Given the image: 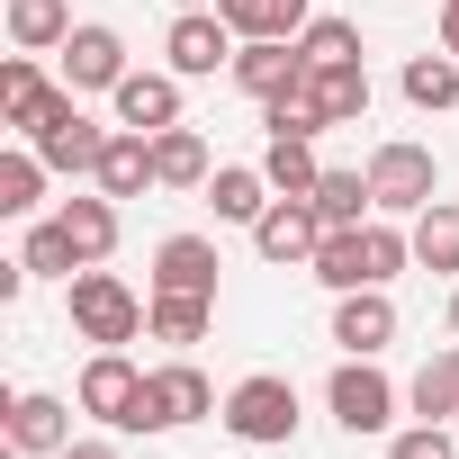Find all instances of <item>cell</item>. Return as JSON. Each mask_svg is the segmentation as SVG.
<instances>
[{"instance_id": "obj_3", "label": "cell", "mask_w": 459, "mask_h": 459, "mask_svg": "<svg viewBox=\"0 0 459 459\" xmlns=\"http://www.w3.org/2000/svg\"><path fill=\"white\" fill-rule=\"evenodd\" d=\"M64 298H73V333H82V342H100V351H126V342L144 333V298H135L117 271H100V262H91V271H73V280H64Z\"/></svg>"}, {"instance_id": "obj_18", "label": "cell", "mask_w": 459, "mask_h": 459, "mask_svg": "<svg viewBox=\"0 0 459 459\" xmlns=\"http://www.w3.org/2000/svg\"><path fill=\"white\" fill-rule=\"evenodd\" d=\"M55 100H64V91L37 73V55H10V64H0V126H10V135H37Z\"/></svg>"}, {"instance_id": "obj_15", "label": "cell", "mask_w": 459, "mask_h": 459, "mask_svg": "<svg viewBox=\"0 0 459 459\" xmlns=\"http://www.w3.org/2000/svg\"><path fill=\"white\" fill-rule=\"evenodd\" d=\"M216 244L207 235H162L153 244V289H171V298H216Z\"/></svg>"}, {"instance_id": "obj_19", "label": "cell", "mask_w": 459, "mask_h": 459, "mask_svg": "<svg viewBox=\"0 0 459 459\" xmlns=\"http://www.w3.org/2000/svg\"><path fill=\"white\" fill-rule=\"evenodd\" d=\"M91 189H108V198H144V189H162V171H153V135L117 126L108 153H100V171H91Z\"/></svg>"}, {"instance_id": "obj_4", "label": "cell", "mask_w": 459, "mask_h": 459, "mask_svg": "<svg viewBox=\"0 0 459 459\" xmlns=\"http://www.w3.org/2000/svg\"><path fill=\"white\" fill-rule=\"evenodd\" d=\"M369 198H378V216H414V207H432V198H441V162H432V144H414V135L378 144V153H369Z\"/></svg>"}, {"instance_id": "obj_26", "label": "cell", "mask_w": 459, "mask_h": 459, "mask_svg": "<svg viewBox=\"0 0 459 459\" xmlns=\"http://www.w3.org/2000/svg\"><path fill=\"white\" fill-rule=\"evenodd\" d=\"M262 171H271V189H280V198H316V180H325V162H316V135H271Z\"/></svg>"}, {"instance_id": "obj_14", "label": "cell", "mask_w": 459, "mask_h": 459, "mask_svg": "<svg viewBox=\"0 0 459 459\" xmlns=\"http://www.w3.org/2000/svg\"><path fill=\"white\" fill-rule=\"evenodd\" d=\"M108 100H117V126H135V135L180 126V73H171V64H162V73H126Z\"/></svg>"}, {"instance_id": "obj_33", "label": "cell", "mask_w": 459, "mask_h": 459, "mask_svg": "<svg viewBox=\"0 0 459 459\" xmlns=\"http://www.w3.org/2000/svg\"><path fill=\"white\" fill-rule=\"evenodd\" d=\"M405 100H414V108H459V55H441V46L414 55V64H405Z\"/></svg>"}, {"instance_id": "obj_22", "label": "cell", "mask_w": 459, "mask_h": 459, "mask_svg": "<svg viewBox=\"0 0 459 459\" xmlns=\"http://www.w3.org/2000/svg\"><path fill=\"white\" fill-rule=\"evenodd\" d=\"M73 28H82V19L64 10V0H10V46H19V55H64Z\"/></svg>"}, {"instance_id": "obj_11", "label": "cell", "mask_w": 459, "mask_h": 459, "mask_svg": "<svg viewBox=\"0 0 459 459\" xmlns=\"http://www.w3.org/2000/svg\"><path fill=\"white\" fill-rule=\"evenodd\" d=\"M135 64H126V37L117 28H100V19H82L73 37H64V91H117Z\"/></svg>"}, {"instance_id": "obj_35", "label": "cell", "mask_w": 459, "mask_h": 459, "mask_svg": "<svg viewBox=\"0 0 459 459\" xmlns=\"http://www.w3.org/2000/svg\"><path fill=\"white\" fill-rule=\"evenodd\" d=\"M387 459H459V441H450V423H414L387 441Z\"/></svg>"}, {"instance_id": "obj_17", "label": "cell", "mask_w": 459, "mask_h": 459, "mask_svg": "<svg viewBox=\"0 0 459 459\" xmlns=\"http://www.w3.org/2000/svg\"><path fill=\"white\" fill-rule=\"evenodd\" d=\"M298 73H307L298 37H244V55H235V91H244V100H280Z\"/></svg>"}, {"instance_id": "obj_32", "label": "cell", "mask_w": 459, "mask_h": 459, "mask_svg": "<svg viewBox=\"0 0 459 459\" xmlns=\"http://www.w3.org/2000/svg\"><path fill=\"white\" fill-rule=\"evenodd\" d=\"M307 73H316V64H307ZM316 100L333 108V126L369 117V64H325V73H316Z\"/></svg>"}, {"instance_id": "obj_8", "label": "cell", "mask_w": 459, "mask_h": 459, "mask_svg": "<svg viewBox=\"0 0 459 459\" xmlns=\"http://www.w3.org/2000/svg\"><path fill=\"white\" fill-rule=\"evenodd\" d=\"M325 405H333V423H342L351 441L396 423V387H387V369H378V360H351V351H342V369L325 378Z\"/></svg>"}, {"instance_id": "obj_36", "label": "cell", "mask_w": 459, "mask_h": 459, "mask_svg": "<svg viewBox=\"0 0 459 459\" xmlns=\"http://www.w3.org/2000/svg\"><path fill=\"white\" fill-rule=\"evenodd\" d=\"M64 459H117V441H91V432H73V450Z\"/></svg>"}, {"instance_id": "obj_25", "label": "cell", "mask_w": 459, "mask_h": 459, "mask_svg": "<svg viewBox=\"0 0 459 459\" xmlns=\"http://www.w3.org/2000/svg\"><path fill=\"white\" fill-rule=\"evenodd\" d=\"M46 153L37 144H10V153H0V216H37L46 207Z\"/></svg>"}, {"instance_id": "obj_39", "label": "cell", "mask_w": 459, "mask_h": 459, "mask_svg": "<svg viewBox=\"0 0 459 459\" xmlns=\"http://www.w3.org/2000/svg\"><path fill=\"white\" fill-rule=\"evenodd\" d=\"M171 10H216V0H171Z\"/></svg>"}, {"instance_id": "obj_37", "label": "cell", "mask_w": 459, "mask_h": 459, "mask_svg": "<svg viewBox=\"0 0 459 459\" xmlns=\"http://www.w3.org/2000/svg\"><path fill=\"white\" fill-rule=\"evenodd\" d=\"M441 55H459V0H441Z\"/></svg>"}, {"instance_id": "obj_13", "label": "cell", "mask_w": 459, "mask_h": 459, "mask_svg": "<svg viewBox=\"0 0 459 459\" xmlns=\"http://www.w3.org/2000/svg\"><path fill=\"white\" fill-rule=\"evenodd\" d=\"M333 342H342L351 360H378V351L396 342V298H387V289H351V298H333Z\"/></svg>"}, {"instance_id": "obj_9", "label": "cell", "mask_w": 459, "mask_h": 459, "mask_svg": "<svg viewBox=\"0 0 459 459\" xmlns=\"http://www.w3.org/2000/svg\"><path fill=\"white\" fill-rule=\"evenodd\" d=\"M73 396H82V414H91V423H108V432H135V405H144V369H135L126 351H91Z\"/></svg>"}, {"instance_id": "obj_31", "label": "cell", "mask_w": 459, "mask_h": 459, "mask_svg": "<svg viewBox=\"0 0 459 459\" xmlns=\"http://www.w3.org/2000/svg\"><path fill=\"white\" fill-rule=\"evenodd\" d=\"M369 171H325L316 180V216H325V235H333V225H369Z\"/></svg>"}, {"instance_id": "obj_24", "label": "cell", "mask_w": 459, "mask_h": 459, "mask_svg": "<svg viewBox=\"0 0 459 459\" xmlns=\"http://www.w3.org/2000/svg\"><path fill=\"white\" fill-rule=\"evenodd\" d=\"M153 171H162V189H207V135L198 126H162L153 135Z\"/></svg>"}, {"instance_id": "obj_28", "label": "cell", "mask_w": 459, "mask_h": 459, "mask_svg": "<svg viewBox=\"0 0 459 459\" xmlns=\"http://www.w3.org/2000/svg\"><path fill=\"white\" fill-rule=\"evenodd\" d=\"M216 10H225V28H235V37H298L316 10H307V0H216Z\"/></svg>"}, {"instance_id": "obj_21", "label": "cell", "mask_w": 459, "mask_h": 459, "mask_svg": "<svg viewBox=\"0 0 459 459\" xmlns=\"http://www.w3.org/2000/svg\"><path fill=\"white\" fill-rule=\"evenodd\" d=\"M55 216H64V235L82 244V271L117 253V198H108V189H91V198H64Z\"/></svg>"}, {"instance_id": "obj_12", "label": "cell", "mask_w": 459, "mask_h": 459, "mask_svg": "<svg viewBox=\"0 0 459 459\" xmlns=\"http://www.w3.org/2000/svg\"><path fill=\"white\" fill-rule=\"evenodd\" d=\"M64 450H73V405L46 387L10 396V459H64Z\"/></svg>"}, {"instance_id": "obj_23", "label": "cell", "mask_w": 459, "mask_h": 459, "mask_svg": "<svg viewBox=\"0 0 459 459\" xmlns=\"http://www.w3.org/2000/svg\"><path fill=\"white\" fill-rule=\"evenodd\" d=\"M405 235H414V262H423V271H450V280H459V207H450V198L414 207Z\"/></svg>"}, {"instance_id": "obj_27", "label": "cell", "mask_w": 459, "mask_h": 459, "mask_svg": "<svg viewBox=\"0 0 459 459\" xmlns=\"http://www.w3.org/2000/svg\"><path fill=\"white\" fill-rule=\"evenodd\" d=\"M405 405H414L423 423H450V414H459V342H450V351H432V360L414 369V387H405Z\"/></svg>"}, {"instance_id": "obj_20", "label": "cell", "mask_w": 459, "mask_h": 459, "mask_svg": "<svg viewBox=\"0 0 459 459\" xmlns=\"http://www.w3.org/2000/svg\"><path fill=\"white\" fill-rule=\"evenodd\" d=\"M207 325H216V298H171V289H153V298H144V333H153V342H171V351L207 342Z\"/></svg>"}, {"instance_id": "obj_5", "label": "cell", "mask_w": 459, "mask_h": 459, "mask_svg": "<svg viewBox=\"0 0 459 459\" xmlns=\"http://www.w3.org/2000/svg\"><path fill=\"white\" fill-rule=\"evenodd\" d=\"M198 414H216V387H207V369L180 351V360H162V369H144V405H135V432H180V423H198Z\"/></svg>"}, {"instance_id": "obj_38", "label": "cell", "mask_w": 459, "mask_h": 459, "mask_svg": "<svg viewBox=\"0 0 459 459\" xmlns=\"http://www.w3.org/2000/svg\"><path fill=\"white\" fill-rule=\"evenodd\" d=\"M450 342H459V289H450Z\"/></svg>"}, {"instance_id": "obj_6", "label": "cell", "mask_w": 459, "mask_h": 459, "mask_svg": "<svg viewBox=\"0 0 459 459\" xmlns=\"http://www.w3.org/2000/svg\"><path fill=\"white\" fill-rule=\"evenodd\" d=\"M162 55H171V73H180V82H207V73H235L244 37L225 28V10H180V19L162 28Z\"/></svg>"}, {"instance_id": "obj_34", "label": "cell", "mask_w": 459, "mask_h": 459, "mask_svg": "<svg viewBox=\"0 0 459 459\" xmlns=\"http://www.w3.org/2000/svg\"><path fill=\"white\" fill-rule=\"evenodd\" d=\"M298 55H307L316 73H325V64H360V28H351V19H307V28H298Z\"/></svg>"}, {"instance_id": "obj_30", "label": "cell", "mask_w": 459, "mask_h": 459, "mask_svg": "<svg viewBox=\"0 0 459 459\" xmlns=\"http://www.w3.org/2000/svg\"><path fill=\"white\" fill-rule=\"evenodd\" d=\"M19 262H28L37 280H73V271H82V244L64 235V216H37L28 244H19Z\"/></svg>"}, {"instance_id": "obj_29", "label": "cell", "mask_w": 459, "mask_h": 459, "mask_svg": "<svg viewBox=\"0 0 459 459\" xmlns=\"http://www.w3.org/2000/svg\"><path fill=\"white\" fill-rule=\"evenodd\" d=\"M262 117H271V135H325L333 126V108L316 100V73H298L280 100H262Z\"/></svg>"}, {"instance_id": "obj_10", "label": "cell", "mask_w": 459, "mask_h": 459, "mask_svg": "<svg viewBox=\"0 0 459 459\" xmlns=\"http://www.w3.org/2000/svg\"><path fill=\"white\" fill-rule=\"evenodd\" d=\"M316 244H325L316 198H271V207H262V225H253V253H262L271 271H307V262H316Z\"/></svg>"}, {"instance_id": "obj_1", "label": "cell", "mask_w": 459, "mask_h": 459, "mask_svg": "<svg viewBox=\"0 0 459 459\" xmlns=\"http://www.w3.org/2000/svg\"><path fill=\"white\" fill-rule=\"evenodd\" d=\"M405 262H414V235H405V225H387V216H369V225H333L307 271H316L333 298H351V289H387Z\"/></svg>"}, {"instance_id": "obj_7", "label": "cell", "mask_w": 459, "mask_h": 459, "mask_svg": "<svg viewBox=\"0 0 459 459\" xmlns=\"http://www.w3.org/2000/svg\"><path fill=\"white\" fill-rule=\"evenodd\" d=\"M108 135H117V126H100V117H82V91H64V100L46 108V126H37L28 144H37V153H46L55 171H73V180H91V171H100V153H108Z\"/></svg>"}, {"instance_id": "obj_2", "label": "cell", "mask_w": 459, "mask_h": 459, "mask_svg": "<svg viewBox=\"0 0 459 459\" xmlns=\"http://www.w3.org/2000/svg\"><path fill=\"white\" fill-rule=\"evenodd\" d=\"M216 423L235 432L244 450H289V441H298V387H289L280 369H253V378H235V387H225Z\"/></svg>"}, {"instance_id": "obj_16", "label": "cell", "mask_w": 459, "mask_h": 459, "mask_svg": "<svg viewBox=\"0 0 459 459\" xmlns=\"http://www.w3.org/2000/svg\"><path fill=\"white\" fill-rule=\"evenodd\" d=\"M198 198L216 207V225H262V207H271L280 189H271V171H262V162H216Z\"/></svg>"}]
</instances>
